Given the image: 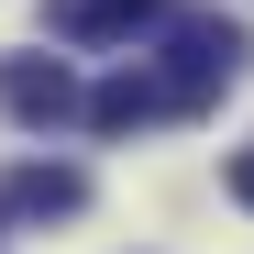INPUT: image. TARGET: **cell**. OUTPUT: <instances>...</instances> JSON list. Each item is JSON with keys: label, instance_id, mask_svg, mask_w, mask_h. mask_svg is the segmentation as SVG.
I'll use <instances>...</instances> for the list:
<instances>
[{"label": "cell", "instance_id": "5b68a950", "mask_svg": "<svg viewBox=\"0 0 254 254\" xmlns=\"http://www.w3.org/2000/svg\"><path fill=\"white\" fill-rule=\"evenodd\" d=\"M77 122L89 133H144V122H166L155 77H100V89H77Z\"/></svg>", "mask_w": 254, "mask_h": 254}, {"label": "cell", "instance_id": "277c9868", "mask_svg": "<svg viewBox=\"0 0 254 254\" xmlns=\"http://www.w3.org/2000/svg\"><path fill=\"white\" fill-rule=\"evenodd\" d=\"M77 210H89V177H77V166H11V177H0V221H77Z\"/></svg>", "mask_w": 254, "mask_h": 254}, {"label": "cell", "instance_id": "6da1fadb", "mask_svg": "<svg viewBox=\"0 0 254 254\" xmlns=\"http://www.w3.org/2000/svg\"><path fill=\"white\" fill-rule=\"evenodd\" d=\"M243 56H254V45H243V22H221V11H177V22H166L155 100H166V111H210V100L243 77Z\"/></svg>", "mask_w": 254, "mask_h": 254}, {"label": "cell", "instance_id": "3957f363", "mask_svg": "<svg viewBox=\"0 0 254 254\" xmlns=\"http://www.w3.org/2000/svg\"><path fill=\"white\" fill-rule=\"evenodd\" d=\"M144 22H166V0H45L56 45H133Z\"/></svg>", "mask_w": 254, "mask_h": 254}, {"label": "cell", "instance_id": "7a4b0ae2", "mask_svg": "<svg viewBox=\"0 0 254 254\" xmlns=\"http://www.w3.org/2000/svg\"><path fill=\"white\" fill-rule=\"evenodd\" d=\"M0 111H11L22 133L77 122V66H66V56H0Z\"/></svg>", "mask_w": 254, "mask_h": 254}, {"label": "cell", "instance_id": "8992f818", "mask_svg": "<svg viewBox=\"0 0 254 254\" xmlns=\"http://www.w3.org/2000/svg\"><path fill=\"white\" fill-rule=\"evenodd\" d=\"M232 199H243V210H254V144H243V155H232Z\"/></svg>", "mask_w": 254, "mask_h": 254}]
</instances>
